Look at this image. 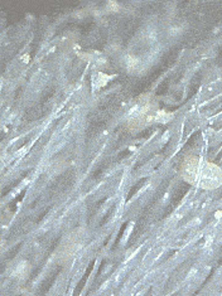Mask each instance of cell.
<instances>
[{"label": "cell", "instance_id": "obj_1", "mask_svg": "<svg viewBox=\"0 0 222 296\" xmlns=\"http://www.w3.org/2000/svg\"><path fill=\"white\" fill-rule=\"evenodd\" d=\"M196 184L207 190L220 187L222 184V170L212 163L201 161Z\"/></svg>", "mask_w": 222, "mask_h": 296}, {"label": "cell", "instance_id": "obj_2", "mask_svg": "<svg viewBox=\"0 0 222 296\" xmlns=\"http://www.w3.org/2000/svg\"><path fill=\"white\" fill-rule=\"evenodd\" d=\"M199 164H201V159L196 155H188L184 159L183 166H182V177L189 184H196Z\"/></svg>", "mask_w": 222, "mask_h": 296}, {"label": "cell", "instance_id": "obj_3", "mask_svg": "<svg viewBox=\"0 0 222 296\" xmlns=\"http://www.w3.org/2000/svg\"><path fill=\"white\" fill-rule=\"evenodd\" d=\"M220 217H222V212H217L216 213V218H220Z\"/></svg>", "mask_w": 222, "mask_h": 296}]
</instances>
